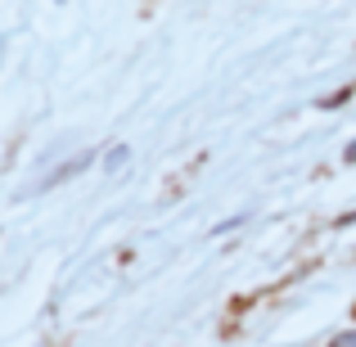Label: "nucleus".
<instances>
[{
	"label": "nucleus",
	"instance_id": "7ed1b4c3",
	"mask_svg": "<svg viewBox=\"0 0 356 347\" xmlns=\"http://www.w3.org/2000/svg\"><path fill=\"white\" fill-rule=\"evenodd\" d=\"M348 163H356V140H352V145H348Z\"/></svg>",
	"mask_w": 356,
	"mask_h": 347
},
{
	"label": "nucleus",
	"instance_id": "f03ea898",
	"mask_svg": "<svg viewBox=\"0 0 356 347\" xmlns=\"http://www.w3.org/2000/svg\"><path fill=\"white\" fill-rule=\"evenodd\" d=\"M334 347H356V330H352V334H339V339H334Z\"/></svg>",
	"mask_w": 356,
	"mask_h": 347
},
{
	"label": "nucleus",
	"instance_id": "f257e3e1",
	"mask_svg": "<svg viewBox=\"0 0 356 347\" xmlns=\"http://www.w3.org/2000/svg\"><path fill=\"white\" fill-rule=\"evenodd\" d=\"M127 158H131V149L127 145H113L104 154V172H122V167H127Z\"/></svg>",
	"mask_w": 356,
	"mask_h": 347
}]
</instances>
